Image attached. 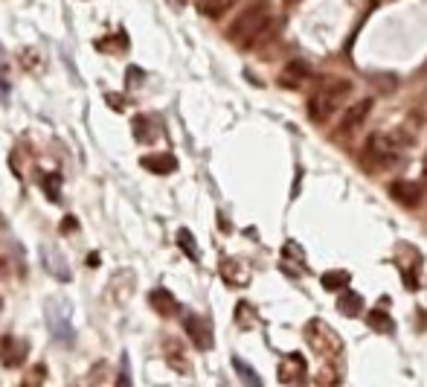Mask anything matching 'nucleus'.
Returning <instances> with one entry per match:
<instances>
[{
	"label": "nucleus",
	"mask_w": 427,
	"mask_h": 387,
	"mask_svg": "<svg viewBox=\"0 0 427 387\" xmlns=\"http://www.w3.org/2000/svg\"><path fill=\"white\" fill-rule=\"evenodd\" d=\"M47 323L50 335L59 343H73V321H70V303L64 297H53L47 303Z\"/></svg>",
	"instance_id": "obj_3"
},
{
	"label": "nucleus",
	"mask_w": 427,
	"mask_h": 387,
	"mask_svg": "<svg viewBox=\"0 0 427 387\" xmlns=\"http://www.w3.org/2000/svg\"><path fill=\"white\" fill-rule=\"evenodd\" d=\"M236 317H238V323L245 326V329H253V321H256V314H253V309H247V306H245V303H241V306H238Z\"/></svg>",
	"instance_id": "obj_25"
},
{
	"label": "nucleus",
	"mask_w": 427,
	"mask_h": 387,
	"mask_svg": "<svg viewBox=\"0 0 427 387\" xmlns=\"http://www.w3.org/2000/svg\"><path fill=\"white\" fill-rule=\"evenodd\" d=\"M178 245L189 254V259H201V256H198V245H195V239H192L189 230H178Z\"/></svg>",
	"instance_id": "obj_24"
},
{
	"label": "nucleus",
	"mask_w": 427,
	"mask_h": 387,
	"mask_svg": "<svg viewBox=\"0 0 427 387\" xmlns=\"http://www.w3.org/2000/svg\"><path fill=\"white\" fill-rule=\"evenodd\" d=\"M221 274H224V280L227 283H233V285H247L250 280H247V271H241V265L238 262H233V259H227V262H221Z\"/></svg>",
	"instance_id": "obj_16"
},
{
	"label": "nucleus",
	"mask_w": 427,
	"mask_h": 387,
	"mask_svg": "<svg viewBox=\"0 0 427 387\" xmlns=\"http://www.w3.org/2000/svg\"><path fill=\"white\" fill-rule=\"evenodd\" d=\"M233 6H236V0H198V9H201L207 18H221L224 12Z\"/></svg>",
	"instance_id": "obj_17"
},
{
	"label": "nucleus",
	"mask_w": 427,
	"mask_h": 387,
	"mask_svg": "<svg viewBox=\"0 0 427 387\" xmlns=\"http://www.w3.org/2000/svg\"><path fill=\"white\" fill-rule=\"evenodd\" d=\"M117 387H134V379H131V358H128V352H122V364H120Z\"/></svg>",
	"instance_id": "obj_22"
},
{
	"label": "nucleus",
	"mask_w": 427,
	"mask_h": 387,
	"mask_svg": "<svg viewBox=\"0 0 427 387\" xmlns=\"http://www.w3.org/2000/svg\"><path fill=\"white\" fill-rule=\"evenodd\" d=\"M41 384H44V367H35L32 372H30V376H26V381L21 384V387H41Z\"/></svg>",
	"instance_id": "obj_26"
},
{
	"label": "nucleus",
	"mask_w": 427,
	"mask_h": 387,
	"mask_svg": "<svg viewBox=\"0 0 427 387\" xmlns=\"http://www.w3.org/2000/svg\"><path fill=\"white\" fill-rule=\"evenodd\" d=\"M390 196L401 207H419L421 187L419 184H407V181H395V184H390Z\"/></svg>",
	"instance_id": "obj_10"
},
{
	"label": "nucleus",
	"mask_w": 427,
	"mask_h": 387,
	"mask_svg": "<svg viewBox=\"0 0 427 387\" xmlns=\"http://www.w3.org/2000/svg\"><path fill=\"white\" fill-rule=\"evenodd\" d=\"M166 361L169 364H172L178 372H183V376H189V372H192V364H189V358L187 355H183V347H180V343L178 341H166Z\"/></svg>",
	"instance_id": "obj_13"
},
{
	"label": "nucleus",
	"mask_w": 427,
	"mask_h": 387,
	"mask_svg": "<svg viewBox=\"0 0 427 387\" xmlns=\"http://www.w3.org/2000/svg\"><path fill=\"white\" fill-rule=\"evenodd\" d=\"M76 227H79V221H76V218H70V216L61 221V230H76Z\"/></svg>",
	"instance_id": "obj_27"
},
{
	"label": "nucleus",
	"mask_w": 427,
	"mask_h": 387,
	"mask_svg": "<svg viewBox=\"0 0 427 387\" xmlns=\"http://www.w3.org/2000/svg\"><path fill=\"white\" fill-rule=\"evenodd\" d=\"M305 76H308V70L305 67L296 62V64H288L285 67V73H282V85H288V88H300L303 82H305Z\"/></svg>",
	"instance_id": "obj_19"
},
{
	"label": "nucleus",
	"mask_w": 427,
	"mask_h": 387,
	"mask_svg": "<svg viewBox=\"0 0 427 387\" xmlns=\"http://www.w3.org/2000/svg\"><path fill=\"white\" fill-rule=\"evenodd\" d=\"M305 376H308V367H305V358L300 352L282 358V364H279V381L282 384H300Z\"/></svg>",
	"instance_id": "obj_8"
},
{
	"label": "nucleus",
	"mask_w": 427,
	"mask_h": 387,
	"mask_svg": "<svg viewBox=\"0 0 427 387\" xmlns=\"http://www.w3.org/2000/svg\"><path fill=\"white\" fill-rule=\"evenodd\" d=\"M369 111H372V100H361V102L349 105V108L343 111V117H340V126H337V131H334V140H337V143H349L352 137L363 129Z\"/></svg>",
	"instance_id": "obj_6"
},
{
	"label": "nucleus",
	"mask_w": 427,
	"mask_h": 387,
	"mask_svg": "<svg viewBox=\"0 0 427 387\" xmlns=\"http://www.w3.org/2000/svg\"><path fill=\"white\" fill-rule=\"evenodd\" d=\"M44 262H47V271L55 276V280H61V283H70V268H67V262L61 256V251H55V247H47L44 251Z\"/></svg>",
	"instance_id": "obj_11"
},
{
	"label": "nucleus",
	"mask_w": 427,
	"mask_h": 387,
	"mask_svg": "<svg viewBox=\"0 0 427 387\" xmlns=\"http://www.w3.org/2000/svg\"><path fill=\"white\" fill-rule=\"evenodd\" d=\"M398 158V146L390 140V137H369L366 146H363V155H361V163H366L369 169H381V166H392Z\"/></svg>",
	"instance_id": "obj_5"
},
{
	"label": "nucleus",
	"mask_w": 427,
	"mask_h": 387,
	"mask_svg": "<svg viewBox=\"0 0 427 387\" xmlns=\"http://www.w3.org/2000/svg\"><path fill=\"white\" fill-rule=\"evenodd\" d=\"M349 93H352L349 79H323V85L311 93V100H308L311 122H329L340 111V105L349 100Z\"/></svg>",
	"instance_id": "obj_2"
},
{
	"label": "nucleus",
	"mask_w": 427,
	"mask_h": 387,
	"mask_svg": "<svg viewBox=\"0 0 427 387\" xmlns=\"http://www.w3.org/2000/svg\"><path fill=\"white\" fill-rule=\"evenodd\" d=\"M366 321H369V326H372L375 332H392V329H395L392 321H390V314H383L381 309L369 312V314H366Z\"/></svg>",
	"instance_id": "obj_21"
},
{
	"label": "nucleus",
	"mask_w": 427,
	"mask_h": 387,
	"mask_svg": "<svg viewBox=\"0 0 427 387\" xmlns=\"http://www.w3.org/2000/svg\"><path fill=\"white\" fill-rule=\"evenodd\" d=\"M26 352H30V347H26V341L15 338V335H6L3 341H0V361H3V367L15 370L26 361Z\"/></svg>",
	"instance_id": "obj_7"
},
{
	"label": "nucleus",
	"mask_w": 427,
	"mask_h": 387,
	"mask_svg": "<svg viewBox=\"0 0 427 387\" xmlns=\"http://www.w3.org/2000/svg\"><path fill=\"white\" fill-rule=\"evenodd\" d=\"M134 134L140 137V143H154V129H151V122L146 117L134 120Z\"/></svg>",
	"instance_id": "obj_23"
},
{
	"label": "nucleus",
	"mask_w": 427,
	"mask_h": 387,
	"mask_svg": "<svg viewBox=\"0 0 427 387\" xmlns=\"http://www.w3.org/2000/svg\"><path fill=\"white\" fill-rule=\"evenodd\" d=\"M140 163L146 166L149 172H154V175H172L178 169V160L172 155H149V158H142Z\"/></svg>",
	"instance_id": "obj_12"
},
{
	"label": "nucleus",
	"mask_w": 427,
	"mask_h": 387,
	"mask_svg": "<svg viewBox=\"0 0 427 387\" xmlns=\"http://www.w3.org/2000/svg\"><path fill=\"white\" fill-rule=\"evenodd\" d=\"M337 312L343 317H358L363 312V297L354 294V292H343L337 297Z\"/></svg>",
	"instance_id": "obj_14"
},
{
	"label": "nucleus",
	"mask_w": 427,
	"mask_h": 387,
	"mask_svg": "<svg viewBox=\"0 0 427 387\" xmlns=\"http://www.w3.org/2000/svg\"><path fill=\"white\" fill-rule=\"evenodd\" d=\"M305 341H308L320 355H325V358H337L340 352H343V341H340V338L334 335V329L325 326L323 321H311V323L305 326Z\"/></svg>",
	"instance_id": "obj_4"
},
{
	"label": "nucleus",
	"mask_w": 427,
	"mask_h": 387,
	"mask_svg": "<svg viewBox=\"0 0 427 387\" xmlns=\"http://www.w3.org/2000/svg\"><path fill=\"white\" fill-rule=\"evenodd\" d=\"M151 306L158 309L160 314H178V303H175V297L169 294V292H163V288H158V292H151Z\"/></svg>",
	"instance_id": "obj_15"
},
{
	"label": "nucleus",
	"mask_w": 427,
	"mask_h": 387,
	"mask_svg": "<svg viewBox=\"0 0 427 387\" xmlns=\"http://www.w3.org/2000/svg\"><path fill=\"white\" fill-rule=\"evenodd\" d=\"M352 280L349 271H325L323 274V288L325 292H340V288H346Z\"/></svg>",
	"instance_id": "obj_18"
},
{
	"label": "nucleus",
	"mask_w": 427,
	"mask_h": 387,
	"mask_svg": "<svg viewBox=\"0 0 427 387\" xmlns=\"http://www.w3.org/2000/svg\"><path fill=\"white\" fill-rule=\"evenodd\" d=\"M233 367L238 370V379L245 381L247 387H262V379L256 376L253 367H250V364H245V361H241V358H233Z\"/></svg>",
	"instance_id": "obj_20"
},
{
	"label": "nucleus",
	"mask_w": 427,
	"mask_h": 387,
	"mask_svg": "<svg viewBox=\"0 0 427 387\" xmlns=\"http://www.w3.org/2000/svg\"><path fill=\"white\" fill-rule=\"evenodd\" d=\"M270 23H274V21H270V3H267V0H256V3H250L233 21V26L227 30V38L236 41V44H241L245 50H253L270 32Z\"/></svg>",
	"instance_id": "obj_1"
},
{
	"label": "nucleus",
	"mask_w": 427,
	"mask_h": 387,
	"mask_svg": "<svg viewBox=\"0 0 427 387\" xmlns=\"http://www.w3.org/2000/svg\"><path fill=\"white\" fill-rule=\"evenodd\" d=\"M183 326H187V335L192 338V343L201 352L212 350V329L207 326V321H201L198 314H187L183 317Z\"/></svg>",
	"instance_id": "obj_9"
}]
</instances>
